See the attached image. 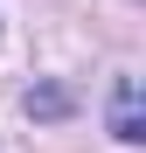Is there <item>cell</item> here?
Returning <instances> with one entry per match:
<instances>
[{"label":"cell","instance_id":"1","mask_svg":"<svg viewBox=\"0 0 146 153\" xmlns=\"http://www.w3.org/2000/svg\"><path fill=\"white\" fill-rule=\"evenodd\" d=\"M111 139H125V146L146 139V118H139V76H118V84H111Z\"/></svg>","mask_w":146,"mask_h":153},{"label":"cell","instance_id":"2","mask_svg":"<svg viewBox=\"0 0 146 153\" xmlns=\"http://www.w3.org/2000/svg\"><path fill=\"white\" fill-rule=\"evenodd\" d=\"M28 111H42V118H56V111H63V91H28Z\"/></svg>","mask_w":146,"mask_h":153}]
</instances>
